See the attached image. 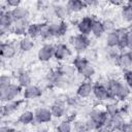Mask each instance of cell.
I'll use <instances>...</instances> for the list:
<instances>
[{
  "label": "cell",
  "mask_w": 132,
  "mask_h": 132,
  "mask_svg": "<svg viewBox=\"0 0 132 132\" xmlns=\"http://www.w3.org/2000/svg\"><path fill=\"white\" fill-rule=\"evenodd\" d=\"M14 130H15L14 128H12V127H10L8 125H2L0 127V132H12Z\"/></svg>",
  "instance_id": "obj_44"
},
{
  "label": "cell",
  "mask_w": 132,
  "mask_h": 132,
  "mask_svg": "<svg viewBox=\"0 0 132 132\" xmlns=\"http://www.w3.org/2000/svg\"><path fill=\"white\" fill-rule=\"evenodd\" d=\"M12 82V78L10 75L8 74H2L0 76V88H3V87H6L8 85H10Z\"/></svg>",
  "instance_id": "obj_39"
},
{
  "label": "cell",
  "mask_w": 132,
  "mask_h": 132,
  "mask_svg": "<svg viewBox=\"0 0 132 132\" xmlns=\"http://www.w3.org/2000/svg\"><path fill=\"white\" fill-rule=\"evenodd\" d=\"M66 1H67V0H66Z\"/></svg>",
  "instance_id": "obj_50"
},
{
  "label": "cell",
  "mask_w": 132,
  "mask_h": 132,
  "mask_svg": "<svg viewBox=\"0 0 132 132\" xmlns=\"http://www.w3.org/2000/svg\"><path fill=\"white\" fill-rule=\"evenodd\" d=\"M35 46V42L34 39L31 38L30 36H22V38L19 40V50H21L24 53L30 52L34 48Z\"/></svg>",
  "instance_id": "obj_21"
},
{
  "label": "cell",
  "mask_w": 132,
  "mask_h": 132,
  "mask_svg": "<svg viewBox=\"0 0 132 132\" xmlns=\"http://www.w3.org/2000/svg\"><path fill=\"white\" fill-rule=\"evenodd\" d=\"M72 127H73V130H76V131H82V130H86L85 121L76 120V121L72 122Z\"/></svg>",
  "instance_id": "obj_41"
},
{
  "label": "cell",
  "mask_w": 132,
  "mask_h": 132,
  "mask_svg": "<svg viewBox=\"0 0 132 132\" xmlns=\"http://www.w3.org/2000/svg\"><path fill=\"white\" fill-rule=\"evenodd\" d=\"M29 25H30L29 20L14 21L12 29H11V33H13L16 36H25V34H27Z\"/></svg>",
  "instance_id": "obj_17"
},
{
  "label": "cell",
  "mask_w": 132,
  "mask_h": 132,
  "mask_svg": "<svg viewBox=\"0 0 132 132\" xmlns=\"http://www.w3.org/2000/svg\"><path fill=\"white\" fill-rule=\"evenodd\" d=\"M131 95V89L126 82H122L117 94V99L120 101H126Z\"/></svg>",
  "instance_id": "obj_27"
},
{
  "label": "cell",
  "mask_w": 132,
  "mask_h": 132,
  "mask_svg": "<svg viewBox=\"0 0 132 132\" xmlns=\"http://www.w3.org/2000/svg\"><path fill=\"white\" fill-rule=\"evenodd\" d=\"M18 122L21 124V125H24V126H27V125H31L35 122V114H34V111L32 110H24L20 113L19 118H18Z\"/></svg>",
  "instance_id": "obj_20"
},
{
  "label": "cell",
  "mask_w": 132,
  "mask_h": 132,
  "mask_svg": "<svg viewBox=\"0 0 132 132\" xmlns=\"http://www.w3.org/2000/svg\"><path fill=\"white\" fill-rule=\"evenodd\" d=\"M40 38L43 39V40H46V41H50V40L54 39V35L52 33V30H51V27H50V23H43L42 24Z\"/></svg>",
  "instance_id": "obj_32"
},
{
  "label": "cell",
  "mask_w": 132,
  "mask_h": 132,
  "mask_svg": "<svg viewBox=\"0 0 132 132\" xmlns=\"http://www.w3.org/2000/svg\"><path fill=\"white\" fill-rule=\"evenodd\" d=\"M16 84L23 89L32 84V76L26 70H21L16 75Z\"/></svg>",
  "instance_id": "obj_22"
},
{
  "label": "cell",
  "mask_w": 132,
  "mask_h": 132,
  "mask_svg": "<svg viewBox=\"0 0 132 132\" xmlns=\"http://www.w3.org/2000/svg\"><path fill=\"white\" fill-rule=\"evenodd\" d=\"M42 24L43 23H30L28 30H27V35L33 38L34 40L36 38L40 37L41 34V29H42Z\"/></svg>",
  "instance_id": "obj_24"
},
{
  "label": "cell",
  "mask_w": 132,
  "mask_h": 132,
  "mask_svg": "<svg viewBox=\"0 0 132 132\" xmlns=\"http://www.w3.org/2000/svg\"><path fill=\"white\" fill-rule=\"evenodd\" d=\"M82 1L85 2V4H86V6H87V7L93 6V5H95V4H96V2H97V0H82Z\"/></svg>",
  "instance_id": "obj_46"
},
{
  "label": "cell",
  "mask_w": 132,
  "mask_h": 132,
  "mask_svg": "<svg viewBox=\"0 0 132 132\" xmlns=\"http://www.w3.org/2000/svg\"><path fill=\"white\" fill-rule=\"evenodd\" d=\"M18 48H19V43H18V45H15V43L11 42V41H2L1 47H0L1 58L5 59V60L13 58L16 55Z\"/></svg>",
  "instance_id": "obj_8"
},
{
  "label": "cell",
  "mask_w": 132,
  "mask_h": 132,
  "mask_svg": "<svg viewBox=\"0 0 132 132\" xmlns=\"http://www.w3.org/2000/svg\"><path fill=\"white\" fill-rule=\"evenodd\" d=\"M22 96L24 100H34V99L40 98L42 96V89L37 85L31 84L30 86L23 89Z\"/></svg>",
  "instance_id": "obj_10"
},
{
  "label": "cell",
  "mask_w": 132,
  "mask_h": 132,
  "mask_svg": "<svg viewBox=\"0 0 132 132\" xmlns=\"http://www.w3.org/2000/svg\"><path fill=\"white\" fill-rule=\"evenodd\" d=\"M89 118L92 119L93 121H95L100 126V130H103L105 128V126H106V123L108 121L109 116L106 113L105 109H102V108H93L89 112Z\"/></svg>",
  "instance_id": "obj_4"
},
{
  "label": "cell",
  "mask_w": 132,
  "mask_h": 132,
  "mask_svg": "<svg viewBox=\"0 0 132 132\" xmlns=\"http://www.w3.org/2000/svg\"><path fill=\"white\" fill-rule=\"evenodd\" d=\"M50 27L54 35V38H60L64 36L68 29V25L66 22H64V20H59L57 22H51Z\"/></svg>",
  "instance_id": "obj_14"
},
{
  "label": "cell",
  "mask_w": 132,
  "mask_h": 132,
  "mask_svg": "<svg viewBox=\"0 0 132 132\" xmlns=\"http://www.w3.org/2000/svg\"><path fill=\"white\" fill-rule=\"evenodd\" d=\"M34 114H35V123L37 124H48L54 119L51 108L44 106L37 107L34 110Z\"/></svg>",
  "instance_id": "obj_7"
},
{
  "label": "cell",
  "mask_w": 132,
  "mask_h": 132,
  "mask_svg": "<svg viewBox=\"0 0 132 132\" xmlns=\"http://www.w3.org/2000/svg\"><path fill=\"white\" fill-rule=\"evenodd\" d=\"M120 105L118 104V103H116V102H110V103H107L106 105H105V111H106V113L109 116V117H111V116H114V114H118L119 113V110H120Z\"/></svg>",
  "instance_id": "obj_35"
},
{
  "label": "cell",
  "mask_w": 132,
  "mask_h": 132,
  "mask_svg": "<svg viewBox=\"0 0 132 132\" xmlns=\"http://www.w3.org/2000/svg\"><path fill=\"white\" fill-rule=\"evenodd\" d=\"M23 103L22 100H12V101H7L4 102L1 108V116L2 118H8L10 116H12L13 113H15L19 108L21 107V104Z\"/></svg>",
  "instance_id": "obj_9"
},
{
  "label": "cell",
  "mask_w": 132,
  "mask_h": 132,
  "mask_svg": "<svg viewBox=\"0 0 132 132\" xmlns=\"http://www.w3.org/2000/svg\"><path fill=\"white\" fill-rule=\"evenodd\" d=\"M51 111L53 113V117L55 119H61L66 114L67 108H66V102L57 100L55 103L51 105Z\"/></svg>",
  "instance_id": "obj_16"
},
{
  "label": "cell",
  "mask_w": 132,
  "mask_h": 132,
  "mask_svg": "<svg viewBox=\"0 0 132 132\" xmlns=\"http://www.w3.org/2000/svg\"><path fill=\"white\" fill-rule=\"evenodd\" d=\"M85 125H86V130H89V131L90 130H100V126L90 118H88L85 121Z\"/></svg>",
  "instance_id": "obj_38"
},
{
  "label": "cell",
  "mask_w": 132,
  "mask_h": 132,
  "mask_svg": "<svg viewBox=\"0 0 132 132\" xmlns=\"http://www.w3.org/2000/svg\"><path fill=\"white\" fill-rule=\"evenodd\" d=\"M121 16L124 22L131 23L132 22V6L129 4L123 5L121 9Z\"/></svg>",
  "instance_id": "obj_31"
},
{
  "label": "cell",
  "mask_w": 132,
  "mask_h": 132,
  "mask_svg": "<svg viewBox=\"0 0 132 132\" xmlns=\"http://www.w3.org/2000/svg\"><path fill=\"white\" fill-rule=\"evenodd\" d=\"M23 93V88L20 87L18 84L11 82L10 85L0 88V99L1 102H7V101H12L16 100L20 95Z\"/></svg>",
  "instance_id": "obj_1"
},
{
  "label": "cell",
  "mask_w": 132,
  "mask_h": 132,
  "mask_svg": "<svg viewBox=\"0 0 132 132\" xmlns=\"http://www.w3.org/2000/svg\"><path fill=\"white\" fill-rule=\"evenodd\" d=\"M95 72H96V70H95L94 66L91 64V62H89L86 66H84L80 70L77 71V73H78L84 79H90V78H92V77L94 76Z\"/></svg>",
  "instance_id": "obj_28"
},
{
  "label": "cell",
  "mask_w": 132,
  "mask_h": 132,
  "mask_svg": "<svg viewBox=\"0 0 132 132\" xmlns=\"http://www.w3.org/2000/svg\"><path fill=\"white\" fill-rule=\"evenodd\" d=\"M89 62H90V61H89V59H88L87 57H84V56L78 55V56H76V57L73 59L72 64H73V66L75 67L76 71H78V70H80L84 66H86Z\"/></svg>",
  "instance_id": "obj_33"
},
{
  "label": "cell",
  "mask_w": 132,
  "mask_h": 132,
  "mask_svg": "<svg viewBox=\"0 0 132 132\" xmlns=\"http://www.w3.org/2000/svg\"><path fill=\"white\" fill-rule=\"evenodd\" d=\"M110 4H112L113 6H123L124 5V1L123 0H109Z\"/></svg>",
  "instance_id": "obj_45"
},
{
  "label": "cell",
  "mask_w": 132,
  "mask_h": 132,
  "mask_svg": "<svg viewBox=\"0 0 132 132\" xmlns=\"http://www.w3.org/2000/svg\"><path fill=\"white\" fill-rule=\"evenodd\" d=\"M127 50L132 51V30H129L127 36Z\"/></svg>",
  "instance_id": "obj_43"
},
{
  "label": "cell",
  "mask_w": 132,
  "mask_h": 132,
  "mask_svg": "<svg viewBox=\"0 0 132 132\" xmlns=\"http://www.w3.org/2000/svg\"><path fill=\"white\" fill-rule=\"evenodd\" d=\"M102 24H103V27L105 29V32H110V31H113L117 29L116 22L111 19H105L104 21H102Z\"/></svg>",
  "instance_id": "obj_36"
},
{
  "label": "cell",
  "mask_w": 132,
  "mask_h": 132,
  "mask_svg": "<svg viewBox=\"0 0 132 132\" xmlns=\"http://www.w3.org/2000/svg\"><path fill=\"white\" fill-rule=\"evenodd\" d=\"M93 96L95 97L96 100L103 102V101H108L111 100L108 89L106 87V81L105 82H100L98 81L97 84L94 85L93 88Z\"/></svg>",
  "instance_id": "obj_5"
},
{
  "label": "cell",
  "mask_w": 132,
  "mask_h": 132,
  "mask_svg": "<svg viewBox=\"0 0 132 132\" xmlns=\"http://www.w3.org/2000/svg\"><path fill=\"white\" fill-rule=\"evenodd\" d=\"M11 15L13 18L14 21H22V20H29V15H30V11L28 10V8L24 7V6H18L14 8L10 9Z\"/></svg>",
  "instance_id": "obj_18"
},
{
  "label": "cell",
  "mask_w": 132,
  "mask_h": 132,
  "mask_svg": "<svg viewBox=\"0 0 132 132\" xmlns=\"http://www.w3.org/2000/svg\"><path fill=\"white\" fill-rule=\"evenodd\" d=\"M58 131L60 132H69L71 130H73V127H72V122L70 120H64V121H61L58 125H57V128H56Z\"/></svg>",
  "instance_id": "obj_34"
},
{
  "label": "cell",
  "mask_w": 132,
  "mask_h": 132,
  "mask_svg": "<svg viewBox=\"0 0 132 132\" xmlns=\"http://www.w3.org/2000/svg\"><path fill=\"white\" fill-rule=\"evenodd\" d=\"M72 55L70 47L66 43H58L55 44V55L54 58L57 61H65L69 59Z\"/></svg>",
  "instance_id": "obj_12"
},
{
  "label": "cell",
  "mask_w": 132,
  "mask_h": 132,
  "mask_svg": "<svg viewBox=\"0 0 132 132\" xmlns=\"http://www.w3.org/2000/svg\"><path fill=\"white\" fill-rule=\"evenodd\" d=\"M22 0H4V4L8 8H14L18 6H21Z\"/></svg>",
  "instance_id": "obj_42"
},
{
  "label": "cell",
  "mask_w": 132,
  "mask_h": 132,
  "mask_svg": "<svg viewBox=\"0 0 132 132\" xmlns=\"http://www.w3.org/2000/svg\"><path fill=\"white\" fill-rule=\"evenodd\" d=\"M55 55V44L51 42H46L42 44L38 52H37V58L40 62H48L54 58Z\"/></svg>",
  "instance_id": "obj_6"
},
{
  "label": "cell",
  "mask_w": 132,
  "mask_h": 132,
  "mask_svg": "<svg viewBox=\"0 0 132 132\" xmlns=\"http://www.w3.org/2000/svg\"><path fill=\"white\" fill-rule=\"evenodd\" d=\"M94 19L92 16H84L78 20L76 23V28L78 33L85 34V35H90L92 32V27L94 24Z\"/></svg>",
  "instance_id": "obj_13"
},
{
  "label": "cell",
  "mask_w": 132,
  "mask_h": 132,
  "mask_svg": "<svg viewBox=\"0 0 132 132\" xmlns=\"http://www.w3.org/2000/svg\"><path fill=\"white\" fill-rule=\"evenodd\" d=\"M93 88L94 85L92 84V81L90 79H85L78 85L76 89V96L80 99L89 98L91 95H93Z\"/></svg>",
  "instance_id": "obj_11"
},
{
  "label": "cell",
  "mask_w": 132,
  "mask_h": 132,
  "mask_svg": "<svg viewBox=\"0 0 132 132\" xmlns=\"http://www.w3.org/2000/svg\"><path fill=\"white\" fill-rule=\"evenodd\" d=\"M69 43L72 45L73 50L78 55H80V54L87 52V50L91 45V39L89 38V35H85V34L79 33L77 35L71 36L69 38Z\"/></svg>",
  "instance_id": "obj_2"
},
{
  "label": "cell",
  "mask_w": 132,
  "mask_h": 132,
  "mask_svg": "<svg viewBox=\"0 0 132 132\" xmlns=\"http://www.w3.org/2000/svg\"><path fill=\"white\" fill-rule=\"evenodd\" d=\"M121 84H122V81H120L117 78H111V79L106 80V87L108 89V92H109L111 100L117 99V94H118V91L120 89Z\"/></svg>",
  "instance_id": "obj_23"
},
{
  "label": "cell",
  "mask_w": 132,
  "mask_h": 132,
  "mask_svg": "<svg viewBox=\"0 0 132 132\" xmlns=\"http://www.w3.org/2000/svg\"><path fill=\"white\" fill-rule=\"evenodd\" d=\"M129 55H130V58H131V61H132V51H129Z\"/></svg>",
  "instance_id": "obj_48"
},
{
  "label": "cell",
  "mask_w": 132,
  "mask_h": 132,
  "mask_svg": "<svg viewBox=\"0 0 132 132\" xmlns=\"http://www.w3.org/2000/svg\"><path fill=\"white\" fill-rule=\"evenodd\" d=\"M127 4H129V5L132 6V0H127Z\"/></svg>",
  "instance_id": "obj_47"
},
{
  "label": "cell",
  "mask_w": 132,
  "mask_h": 132,
  "mask_svg": "<svg viewBox=\"0 0 132 132\" xmlns=\"http://www.w3.org/2000/svg\"><path fill=\"white\" fill-rule=\"evenodd\" d=\"M60 70L62 71V73H63L66 77L73 75L74 72L76 71V69H75V67L73 66V64H72V65H63V67H62Z\"/></svg>",
  "instance_id": "obj_37"
},
{
  "label": "cell",
  "mask_w": 132,
  "mask_h": 132,
  "mask_svg": "<svg viewBox=\"0 0 132 132\" xmlns=\"http://www.w3.org/2000/svg\"><path fill=\"white\" fill-rule=\"evenodd\" d=\"M123 1H124V2H127V0H123Z\"/></svg>",
  "instance_id": "obj_49"
},
{
  "label": "cell",
  "mask_w": 132,
  "mask_h": 132,
  "mask_svg": "<svg viewBox=\"0 0 132 132\" xmlns=\"http://www.w3.org/2000/svg\"><path fill=\"white\" fill-rule=\"evenodd\" d=\"M119 42H120V37H119L117 30L107 32L105 43L108 47H119Z\"/></svg>",
  "instance_id": "obj_25"
},
{
  "label": "cell",
  "mask_w": 132,
  "mask_h": 132,
  "mask_svg": "<svg viewBox=\"0 0 132 132\" xmlns=\"http://www.w3.org/2000/svg\"><path fill=\"white\" fill-rule=\"evenodd\" d=\"M124 81L130 87L132 90V68L124 71Z\"/></svg>",
  "instance_id": "obj_40"
},
{
  "label": "cell",
  "mask_w": 132,
  "mask_h": 132,
  "mask_svg": "<svg viewBox=\"0 0 132 132\" xmlns=\"http://www.w3.org/2000/svg\"><path fill=\"white\" fill-rule=\"evenodd\" d=\"M105 33V29L103 27V24H102V21L100 20H95L94 21V24H93V27H92V32L91 34L93 35V37L99 39L101 38Z\"/></svg>",
  "instance_id": "obj_26"
},
{
  "label": "cell",
  "mask_w": 132,
  "mask_h": 132,
  "mask_svg": "<svg viewBox=\"0 0 132 132\" xmlns=\"http://www.w3.org/2000/svg\"><path fill=\"white\" fill-rule=\"evenodd\" d=\"M14 20L11 15V12L9 9L4 10L1 9V13H0V33L2 38L5 37L6 35H8L9 33H11V29L13 26Z\"/></svg>",
  "instance_id": "obj_3"
},
{
  "label": "cell",
  "mask_w": 132,
  "mask_h": 132,
  "mask_svg": "<svg viewBox=\"0 0 132 132\" xmlns=\"http://www.w3.org/2000/svg\"><path fill=\"white\" fill-rule=\"evenodd\" d=\"M66 7L70 13H78L82 11L87 6L82 0H67Z\"/></svg>",
  "instance_id": "obj_19"
},
{
  "label": "cell",
  "mask_w": 132,
  "mask_h": 132,
  "mask_svg": "<svg viewBox=\"0 0 132 132\" xmlns=\"http://www.w3.org/2000/svg\"><path fill=\"white\" fill-rule=\"evenodd\" d=\"M125 122H126V120L119 113L111 116L108 118V121L106 124V129L107 130H122Z\"/></svg>",
  "instance_id": "obj_15"
},
{
  "label": "cell",
  "mask_w": 132,
  "mask_h": 132,
  "mask_svg": "<svg viewBox=\"0 0 132 132\" xmlns=\"http://www.w3.org/2000/svg\"><path fill=\"white\" fill-rule=\"evenodd\" d=\"M53 7H54L55 15L59 20H64L70 14L69 10L66 7V4L65 5H63V4H55V5H53Z\"/></svg>",
  "instance_id": "obj_29"
},
{
  "label": "cell",
  "mask_w": 132,
  "mask_h": 132,
  "mask_svg": "<svg viewBox=\"0 0 132 132\" xmlns=\"http://www.w3.org/2000/svg\"><path fill=\"white\" fill-rule=\"evenodd\" d=\"M118 66H120L122 69H124V71L132 68V61H131L129 52H126V53H122L121 54Z\"/></svg>",
  "instance_id": "obj_30"
}]
</instances>
